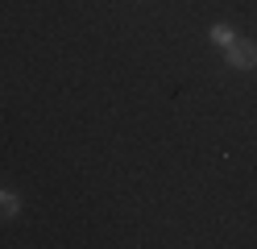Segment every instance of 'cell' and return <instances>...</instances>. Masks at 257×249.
Returning a JSON list of instances; mask_svg holds the SVG:
<instances>
[{
	"label": "cell",
	"instance_id": "1",
	"mask_svg": "<svg viewBox=\"0 0 257 249\" xmlns=\"http://www.w3.org/2000/svg\"><path fill=\"white\" fill-rule=\"evenodd\" d=\"M224 58H228V66H236V71H253V66H257V46L236 38L228 50H224Z\"/></svg>",
	"mask_w": 257,
	"mask_h": 249
},
{
	"label": "cell",
	"instance_id": "2",
	"mask_svg": "<svg viewBox=\"0 0 257 249\" xmlns=\"http://www.w3.org/2000/svg\"><path fill=\"white\" fill-rule=\"evenodd\" d=\"M207 38H212V42H216L220 50H228V46L236 42V33H232L228 25H212V29H207Z\"/></svg>",
	"mask_w": 257,
	"mask_h": 249
},
{
	"label": "cell",
	"instance_id": "3",
	"mask_svg": "<svg viewBox=\"0 0 257 249\" xmlns=\"http://www.w3.org/2000/svg\"><path fill=\"white\" fill-rule=\"evenodd\" d=\"M21 212V195L17 191H0V216H17Z\"/></svg>",
	"mask_w": 257,
	"mask_h": 249
}]
</instances>
